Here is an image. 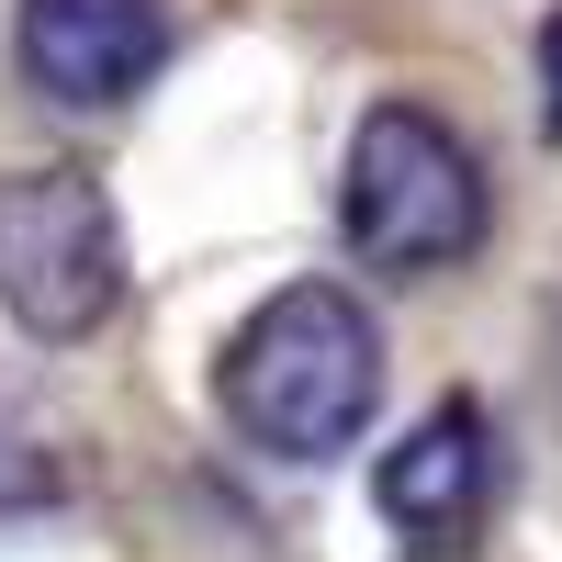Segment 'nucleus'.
<instances>
[{
  "mask_svg": "<svg viewBox=\"0 0 562 562\" xmlns=\"http://www.w3.org/2000/svg\"><path fill=\"white\" fill-rule=\"evenodd\" d=\"M214 405L237 416V439L281 461H338L371 405H383V326L349 281H281V293L225 338Z\"/></svg>",
  "mask_w": 562,
  "mask_h": 562,
  "instance_id": "nucleus-1",
  "label": "nucleus"
},
{
  "mask_svg": "<svg viewBox=\"0 0 562 562\" xmlns=\"http://www.w3.org/2000/svg\"><path fill=\"white\" fill-rule=\"evenodd\" d=\"M495 225L473 135H450L428 102H371L349 124V169H338V237L360 270L383 281H428L450 259H473Z\"/></svg>",
  "mask_w": 562,
  "mask_h": 562,
  "instance_id": "nucleus-2",
  "label": "nucleus"
},
{
  "mask_svg": "<svg viewBox=\"0 0 562 562\" xmlns=\"http://www.w3.org/2000/svg\"><path fill=\"white\" fill-rule=\"evenodd\" d=\"M124 304V214L90 169H12L0 180V315L68 349Z\"/></svg>",
  "mask_w": 562,
  "mask_h": 562,
  "instance_id": "nucleus-3",
  "label": "nucleus"
},
{
  "mask_svg": "<svg viewBox=\"0 0 562 562\" xmlns=\"http://www.w3.org/2000/svg\"><path fill=\"white\" fill-rule=\"evenodd\" d=\"M23 79L68 113H124L135 90L169 68L180 45V0H23L12 12Z\"/></svg>",
  "mask_w": 562,
  "mask_h": 562,
  "instance_id": "nucleus-4",
  "label": "nucleus"
},
{
  "mask_svg": "<svg viewBox=\"0 0 562 562\" xmlns=\"http://www.w3.org/2000/svg\"><path fill=\"white\" fill-rule=\"evenodd\" d=\"M371 506H383L416 551L473 540V518L495 506V416L473 394H439L383 461H371Z\"/></svg>",
  "mask_w": 562,
  "mask_h": 562,
  "instance_id": "nucleus-5",
  "label": "nucleus"
},
{
  "mask_svg": "<svg viewBox=\"0 0 562 562\" xmlns=\"http://www.w3.org/2000/svg\"><path fill=\"white\" fill-rule=\"evenodd\" d=\"M57 495H68V461H57V439H45L23 405H0V518H45Z\"/></svg>",
  "mask_w": 562,
  "mask_h": 562,
  "instance_id": "nucleus-6",
  "label": "nucleus"
},
{
  "mask_svg": "<svg viewBox=\"0 0 562 562\" xmlns=\"http://www.w3.org/2000/svg\"><path fill=\"white\" fill-rule=\"evenodd\" d=\"M540 124L562 135V0L540 12Z\"/></svg>",
  "mask_w": 562,
  "mask_h": 562,
  "instance_id": "nucleus-7",
  "label": "nucleus"
}]
</instances>
